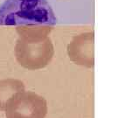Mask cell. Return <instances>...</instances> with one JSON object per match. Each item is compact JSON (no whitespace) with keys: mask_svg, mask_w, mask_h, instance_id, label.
<instances>
[{"mask_svg":"<svg viewBox=\"0 0 126 118\" xmlns=\"http://www.w3.org/2000/svg\"><path fill=\"white\" fill-rule=\"evenodd\" d=\"M56 17L47 0H5L0 6V26H49Z\"/></svg>","mask_w":126,"mask_h":118,"instance_id":"obj_1","label":"cell"},{"mask_svg":"<svg viewBox=\"0 0 126 118\" xmlns=\"http://www.w3.org/2000/svg\"><path fill=\"white\" fill-rule=\"evenodd\" d=\"M6 118H45L47 102L33 93H24L13 96L5 106Z\"/></svg>","mask_w":126,"mask_h":118,"instance_id":"obj_2","label":"cell"},{"mask_svg":"<svg viewBox=\"0 0 126 118\" xmlns=\"http://www.w3.org/2000/svg\"><path fill=\"white\" fill-rule=\"evenodd\" d=\"M23 88L22 83L13 81L0 82V110H4L6 103L12 97L15 91H20Z\"/></svg>","mask_w":126,"mask_h":118,"instance_id":"obj_3","label":"cell"}]
</instances>
